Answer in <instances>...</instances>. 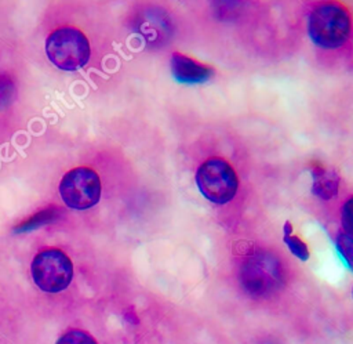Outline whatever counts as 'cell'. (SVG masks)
I'll return each mask as SVG.
<instances>
[{
	"instance_id": "7a4b0ae2",
	"label": "cell",
	"mask_w": 353,
	"mask_h": 344,
	"mask_svg": "<svg viewBox=\"0 0 353 344\" xmlns=\"http://www.w3.org/2000/svg\"><path fill=\"white\" fill-rule=\"evenodd\" d=\"M135 177L121 151L98 146L85 151L61 175L57 192L62 207L84 220L117 217L134 193Z\"/></svg>"
},
{
	"instance_id": "7c38bea8",
	"label": "cell",
	"mask_w": 353,
	"mask_h": 344,
	"mask_svg": "<svg viewBox=\"0 0 353 344\" xmlns=\"http://www.w3.org/2000/svg\"><path fill=\"white\" fill-rule=\"evenodd\" d=\"M15 95V82L8 73H0V109L8 105Z\"/></svg>"
},
{
	"instance_id": "5b68a950",
	"label": "cell",
	"mask_w": 353,
	"mask_h": 344,
	"mask_svg": "<svg viewBox=\"0 0 353 344\" xmlns=\"http://www.w3.org/2000/svg\"><path fill=\"white\" fill-rule=\"evenodd\" d=\"M237 258V280L243 292L255 300L279 294L287 283L288 271L281 257L266 246L247 242Z\"/></svg>"
},
{
	"instance_id": "4fadbf2b",
	"label": "cell",
	"mask_w": 353,
	"mask_h": 344,
	"mask_svg": "<svg viewBox=\"0 0 353 344\" xmlns=\"http://www.w3.org/2000/svg\"><path fill=\"white\" fill-rule=\"evenodd\" d=\"M335 243H336V247H338L339 253L345 258L347 267H350V261H352V233H347L342 229H338L336 235H335Z\"/></svg>"
},
{
	"instance_id": "30bf717a",
	"label": "cell",
	"mask_w": 353,
	"mask_h": 344,
	"mask_svg": "<svg viewBox=\"0 0 353 344\" xmlns=\"http://www.w3.org/2000/svg\"><path fill=\"white\" fill-rule=\"evenodd\" d=\"M283 239H284V243L287 245V247L290 249V251L298 257L301 261H307L309 257H310V251H309V247L307 245L296 235L292 233V225L290 221H285L284 222V228H283Z\"/></svg>"
},
{
	"instance_id": "9c48e42d",
	"label": "cell",
	"mask_w": 353,
	"mask_h": 344,
	"mask_svg": "<svg viewBox=\"0 0 353 344\" xmlns=\"http://www.w3.org/2000/svg\"><path fill=\"white\" fill-rule=\"evenodd\" d=\"M66 216H68V211L62 206H59L57 203L47 204L43 209H39L36 213L30 214L28 218L22 220L19 224H17L14 227V232L15 233L30 232L37 228H41V227H46L50 224H55Z\"/></svg>"
},
{
	"instance_id": "3957f363",
	"label": "cell",
	"mask_w": 353,
	"mask_h": 344,
	"mask_svg": "<svg viewBox=\"0 0 353 344\" xmlns=\"http://www.w3.org/2000/svg\"><path fill=\"white\" fill-rule=\"evenodd\" d=\"M43 26L46 57L63 72L98 69L114 50L113 19L95 4H55L48 8Z\"/></svg>"
},
{
	"instance_id": "8992f818",
	"label": "cell",
	"mask_w": 353,
	"mask_h": 344,
	"mask_svg": "<svg viewBox=\"0 0 353 344\" xmlns=\"http://www.w3.org/2000/svg\"><path fill=\"white\" fill-rule=\"evenodd\" d=\"M30 276L39 290L47 294L65 292L74 278V262L59 246H44L30 261Z\"/></svg>"
},
{
	"instance_id": "ba28073f",
	"label": "cell",
	"mask_w": 353,
	"mask_h": 344,
	"mask_svg": "<svg viewBox=\"0 0 353 344\" xmlns=\"http://www.w3.org/2000/svg\"><path fill=\"white\" fill-rule=\"evenodd\" d=\"M170 65L174 79L181 84H203L215 76V69L211 65L181 51L171 52Z\"/></svg>"
},
{
	"instance_id": "52a82bcc",
	"label": "cell",
	"mask_w": 353,
	"mask_h": 344,
	"mask_svg": "<svg viewBox=\"0 0 353 344\" xmlns=\"http://www.w3.org/2000/svg\"><path fill=\"white\" fill-rule=\"evenodd\" d=\"M310 171L313 178L310 192L328 211H331L332 220L338 206L349 192L345 193L342 178L332 167L321 162H313L310 163Z\"/></svg>"
},
{
	"instance_id": "8fae6325",
	"label": "cell",
	"mask_w": 353,
	"mask_h": 344,
	"mask_svg": "<svg viewBox=\"0 0 353 344\" xmlns=\"http://www.w3.org/2000/svg\"><path fill=\"white\" fill-rule=\"evenodd\" d=\"M55 344H97V341L90 333L81 329H70L65 332Z\"/></svg>"
},
{
	"instance_id": "277c9868",
	"label": "cell",
	"mask_w": 353,
	"mask_h": 344,
	"mask_svg": "<svg viewBox=\"0 0 353 344\" xmlns=\"http://www.w3.org/2000/svg\"><path fill=\"white\" fill-rule=\"evenodd\" d=\"M305 22L320 62L330 66L350 62L353 25L346 4L335 0L310 1L305 7Z\"/></svg>"
},
{
	"instance_id": "6da1fadb",
	"label": "cell",
	"mask_w": 353,
	"mask_h": 344,
	"mask_svg": "<svg viewBox=\"0 0 353 344\" xmlns=\"http://www.w3.org/2000/svg\"><path fill=\"white\" fill-rule=\"evenodd\" d=\"M197 191L226 228L247 220L256 193L254 159L232 131L210 128L193 140L186 151Z\"/></svg>"
}]
</instances>
